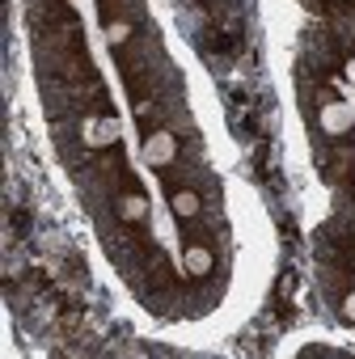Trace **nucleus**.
<instances>
[{
	"mask_svg": "<svg viewBox=\"0 0 355 359\" xmlns=\"http://www.w3.org/2000/svg\"><path fill=\"white\" fill-rule=\"evenodd\" d=\"M106 39H110V43H127V39H131V26H127V22H110V26H106Z\"/></svg>",
	"mask_w": 355,
	"mask_h": 359,
	"instance_id": "nucleus-7",
	"label": "nucleus"
},
{
	"mask_svg": "<svg viewBox=\"0 0 355 359\" xmlns=\"http://www.w3.org/2000/svg\"><path fill=\"white\" fill-rule=\"evenodd\" d=\"M178 156V140L169 135V131H152L148 140H144V161L148 165H169Z\"/></svg>",
	"mask_w": 355,
	"mask_h": 359,
	"instance_id": "nucleus-3",
	"label": "nucleus"
},
{
	"mask_svg": "<svg viewBox=\"0 0 355 359\" xmlns=\"http://www.w3.org/2000/svg\"><path fill=\"white\" fill-rule=\"evenodd\" d=\"M342 317H347V321H355V292H347V296H342Z\"/></svg>",
	"mask_w": 355,
	"mask_h": 359,
	"instance_id": "nucleus-8",
	"label": "nucleus"
},
{
	"mask_svg": "<svg viewBox=\"0 0 355 359\" xmlns=\"http://www.w3.org/2000/svg\"><path fill=\"white\" fill-rule=\"evenodd\" d=\"M173 212H178V216H195V212H199V195H195V191H178V195H173Z\"/></svg>",
	"mask_w": 355,
	"mask_h": 359,
	"instance_id": "nucleus-6",
	"label": "nucleus"
},
{
	"mask_svg": "<svg viewBox=\"0 0 355 359\" xmlns=\"http://www.w3.org/2000/svg\"><path fill=\"white\" fill-rule=\"evenodd\" d=\"M342 72H347V81L355 85V60H347V68H342Z\"/></svg>",
	"mask_w": 355,
	"mask_h": 359,
	"instance_id": "nucleus-9",
	"label": "nucleus"
},
{
	"mask_svg": "<svg viewBox=\"0 0 355 359\" xmlns=\"http://www.w3.org/2000/svg\"><path fill=\"white\" fill-rule=\"evenodd\" d=\"M81 135H85L89 148H110V144L119 140V123H114V118H98V114H89V118L81 123Z\"/></svg>",
	"mask_w": 355,
	"mask_h": 359,
	"instance_id": "nucleus-1",
	"label": "nucleus"
},
{
	"mask_svg": "<svg viewBox=\"0 0 355 359\" xmlns=\"http://www.w3.org/2000/svg\"><path fill=\"white\" fill-rule=\"evenodd\" d=\"M187 271H191V275H208V271H212V250L191 245V250H187Z\"/></svg>",
	"mask_w": 355,
	"mask_h": 359,
	"instance_id": "nucleus-5",
	"label": "nucleus"
},
{
	"mask_svg": "<svg viewBox=\"0 0 355 359\" xmlns=\"http://www.w3.org/2000/svg\"><path fill=\"white\" fill-rule=\"evenodd\" d=\"M119 216H123L127 224H140V220L148 216V199H144L140 191H127V195L119 199Z\"/></svg>",
	"mask_w": 355,
	"mask_h": 359,
	"instance_id": "nucleus-4",
	"label": "nucleus"
},
{
	"mask_svg": "<svg viewBox=\"0 0 355 359\" xmlns=\"http://www.w3.org/2000/svg\"><path fill=\"white\" fill-rule=\"evenodd\" d=\"M317 118H321L326 135H347V131H351V123H355V114H351V106H347V102H326Z\"/></svg>",
	"mask_w": 355,
	"mask_h": 359,
	"instance_id": "nucleus-2",
	"label": "nucleus"
}]
</instances>
